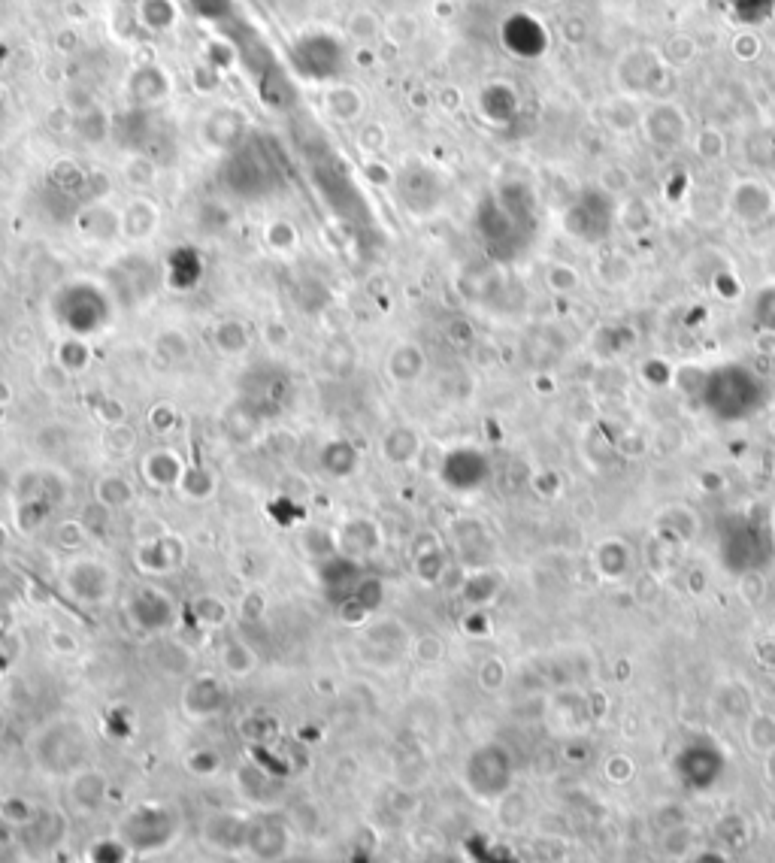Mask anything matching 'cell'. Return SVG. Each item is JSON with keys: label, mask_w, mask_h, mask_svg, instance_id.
<instances>
[{"label": "cell", "mask_w": 775, "mask_h": 863, "mask_svg": "<svg viewBox=\"0 0 775 863\" xmlns=\"http://www.w3.org/2000/svg\"><path fill=\"white\" fill-rule=\"evenodd\" d=\"M760 49H763V43H760L757 34L742 31V34L733 37V55H736L739 61H754V58L760 55Z\"/></svg>", "instance_id": "484cf974"}, {"label": "cell", "mask_w": 775, "mask_h": 863, "mask_svg": "<svg viewBox=\"0 0 775 863\" xmlns=\"http://www.w3.org/2000/svg\"><path fill=\"white\" fill-rule=\"evenodd\" d=\"M769 521H772V530H775V509L769 512Z\"/></svg>", "instance_id": "f1b7e54d"}, {"label": "cell", "mask_w": 775, "mask_h": 863, "mask_svg": "<svg viewBox=\"0 0 775 863\" xmlns=\"http://www.w3.org/2000/svg\"><path fill=\"white\" fill-rule=\"evenodd\" d=\"M185 712L194 715V718H209V715H218L221 709H225L228 703V691L225 685H221L218 679L206 676V679H194L188 688H185Z\"/></svg>", "instance_id": "5bb4252c"}, {"label": "cell", "mask_w": 775, "mask_h": 863, "mask_svg": "<svg viewBox=\"0 0 775 863\" xmlns=\"http://www.w3.org/2000/svg\"><path fill=\"white\" fill-rule=\"evenodd\" d=\"M67 800L76 812L82 815H94L106 806L109 800V779L94 770V767H85L79 770L76 776L67 779Z\"/></svg>", "instance_id": "4fadbf2b"}, {"label": "cell", "mask_w": 775, "mask_h": 863, "mask_svg": "<svg viewBox=\"0 0 775 863\" xmlns=\"http://www.w3.org/2000/svg\"><path fill=\"white\" fill-rule=\"evenodd\" d=\"M249 824L252 815H240V812H228V809H218L209 812L200 824V839L221 854H246L249 845Z\"/></svg>", "instance_id": "8fae6325"}, {"label": "cell", "mask_w": 775, "mask_h": 863, "mask_svg": "<svg viewBox=\"0 0 775 863\" xmlns=\"http://www.w3.org/2000/svg\"><path fill=\"white\" fill-rule=\"evenodd\" d=\"M530 4H536V7H555V4H561V0H530Z\"/></svg>", "instance_id": "4316f807"}, {"label": "cell", "mask_w": 775, "mask_h": 863, "mask_svg": "<svg viewBox=\"0 0 775 863\" xmlns=\"http://www.w3.org/2000/svg\"><path fill=\"white\" fill-rule=\"evenodd\" d=\"M697 52H700V43L691 34H673L667 43H663L660 58L667 67H685L697 58Z\"/></svg>", "instance_id": "ac0fdd59"}, {"label": "cell", "mask_w": 775, "mask_h": 863, "mask_svg": "<svg viewBox=\"0 0 775 863\" xmlns=\"http://www.w3.org/2000/svg\"><path fill=\"white\" fill-rule=\"evenodd\" d=\"M37 815H40V806L28 803L25 797H7L4 803H0V818H4L13 830H25Z\"/></svg>", "instance_id": "ffe728a7"}, {"label": "cell", "mask_w": 775, "mask_h": 863, "mask_svg": "<svg viewBox=\"0 0 775 863\" xmlns=\"http://www.w3.org/2000/svg\"><path fill=\"white\" fill-rule=\"evenodd\" d=\"M603 122H606L612 131L627 134V131L639 128V122H642V110H636V100H633V97L618 94L615 100L603 103Z\"/></svg>", "instance_id": "9a60e30c"}, {"label": "cell", "mask_w": 775, "mask_h": 863, "mask_svg": "<svg viewBox=\"0 0 775 863\" xmlns=\"http://www.w3.org/2000/svg\"><path fill=\"white\" fill-rule=\"evenodd\" d=\"M221 661H225L228 673L231 676H249L255 670V652L249 649V645L243 639H228L225 642V652H221Z\"/></svg>", "instance_id": "d6986e66"}, {"label": "cell", "mask_w": 775, "mask_h": 863, "mask_svg": "<svg viewBox=\"0 0 775 863\" xmlns=\"http://www.w3.org/2000/svg\"><path fill=\"white\" fill-rule=\"evenodd\" d=\"M388 370H391L394 382H415L424 373V352L406 343V346L394 349V355L388 361Z\"/></svg>", "instance_id": "e0dca14e"}, {"label": "cell", "mask_w": 775, "mask_h": 863, "mask_svg": "<svg viewBox=\"0 0 775 863\" xmlns=\"http://www.w3.org/2000/svg\"><path fill=\"white\" fill-rule=\"evenodd\" d=\"M128 612H131V621L143 630V633H161L173 624V603L164 591L158 588H140L137 594H131V603H128Z\"/></svg>", "instance_id": "7c38bea8"}, {"label": "cell", "mask_w": 775, "mask_h": 863, "mask_svg": "<svg viewBox=\"0 0 775 863\" xmlns=\"http://www.w3.org/2000/svg\"><path fill=\"white\" fill-rule=\"evenodd\" d=\"M134 854L125 848V842L119 836H106V839H97L91 848H88V863H128Z\"/></svg>", "instance_id": "44dd1931"}, {"label": "cell", "mask_w": 775, "mask_h": 863, "mask_svg": "<svg viewBox=\"0 0 775 863\" xmlns=\"http://www.w3.org/2000/svg\"><path fill=\"white\" fill-rule=\"evenodd\" d=\"M182 833V818L173 806L164 803H143L122 815L116 824V836L134 857H152L170 848Z\"/></svg>", "instance_id": "277c9868"}, {"label": "cell", "mask_w": 775, "mask_h": 863, "mask_svg": "<svg viewBox=\"0 0 775 863\" xmlns=\"http://www.w3.org/2000/svg\"><path fill=\"white\" fill-rule=\"evenodd\" d=\"M113 585H116L113 570L100 561H94V558H79L64 573L67 594L73 600H79L82 606H103L109 597H113Z\"/></svg>", "instance_id": "9c48e42d"}, {"label": "cell", "mask_w": 775, "mask_h": 863, "mask_svg": "<svg viewBox=\"0 0 775 863\" xmlns=\"http://www.w3.org/2000/svg\"><path fill=\"white\" fill-rule=\"evenodd\" d=\"M639 131L648 146L660 152H676L691 137V119L676 100H654L648 110H642Z\"/></svg>", "instance_id": "8992f818"}, {"label": "cell", "mask_w": 775, "mask_h": 863, "mask_svg": "<svg viewBox=\"0 0 775 863\" xmlns=\"http://www.w3.org/2000/svg\"><path fill=\"white\" fill-rule=\"evenodd\" d=\"M612 76H615L618 94L639 100V97L654 94V88L663 82V76H667V64H663L657 49L633 46L615 61V73Z\"/></svg>", "instance_id": "5b68a950"}, {"label": "cell", "mask_w": 775, "mask_h": 863, "mask_svg": "<svg viewBox=\"0 0 775 863\" xmlns=\"http://www.w3.org/2000/svg\"><path fill=\"white\" fill-rule=\"evenodd\" d=\"M545 282H548L551 291H558V294H573V291H579V285H582L579 270L570 267V264H551L548 273H545Z\"/></svg>", "instance_id": "7402d4cb"}, {"label": "cell", "mask_w": 775, "mask_h": 863, "mask_svg": "<svg viewBox=\"0 0 775 863\" xmlns=\"http://www.w3.org/2000/svg\"><path fill=\"white\" fill-rule=\"evenodd\" d=\"M727 209L739 225H760L775 212V191L754 176L736 179L727 191Z\"/></svg>", "instance_id": "30bf717a"}, {"label": "cell", "mask_w": 775, "mask_h": 863, "mask_svg": "<svg viewBox=\"0 0 775 863\" xmlns=\"http://www.w3.org/2000/svg\"><path fill=\"white\" fill-rule=\"evenodd\" d=\"M564 225H567V231L576 240H582L588 246L600 243L609 234V225H612V200H609V194L606 191H585L567 209Z\"/></svg>", "instance_id": "52a82bcc"}, {"label": "cell", "mask_w": 775, "mask_h": 863, "mask_svg": "<svg viewBox=\"0 0 775 863\" xmlns=\"http://www.w3.org/2000/svg\"><path fill=\"white\" fill-rule=\"evenodd\" d=\"M291 845H294V830L285 818H279L270 809H261L252 815L246 854H252L258 863H279L282 857H288Z\"/></svg>", "instance_id": "ba28073f"}, {"label": "cell", "mask_w": 775, "mask_h": 863, "mask_svg": "<svg viewBox=\"0 0 775 863\" xmlns=\"http://www.w3.org/2000/svg\"><path fill=\"white\" fill-rule=\"evenodd\" d=\"M697 155L703 158V161H721L724 158V152H727V140H724V134L718 131V128H703L700 134H697Z\"/></svg>", "instance_id": "603a6c76"}, {"label": "cell", "mask_w": 775, "mask_h": 863, "mask_svg": "<svg viewBox=\"0 0 775 863\" xmlns=\"http://www.w3.org/2000/svg\"><path fill=\"white\" fill-rule=\"evenodd\" d=\"M772 549V521L766 512H730L718 524V552L724 567L733 573H754L769 561Z\"/></svg>", "instance_id": "7a4b0ae2"}, {"label": "cell", "mask_w": 775, "mask_h": 863, "mask_svg": "<svg viewBox=\"0 0 775 863\" xmlns=\"http://www.w3.org/2000/svg\"><path fill=\"white\" fill-rule=\"evenodd\" d=\"M621 222H624V228H627V231H633V234H642V231H648V228H651V215H648V206H645L639 197L627 200V206H624V215H621Z\"/></svg>", "instance_id": "d4e9b609"}, {"label": "cell", "mask_w": 775, "mask_h": 863, "mask_svg": "<svg viewBox=\"0 0 775 863\" xmlns=\"http://www.w3.org/2000/svg\"><path fill=\"white\" fill-rule=\"evenodd\" d=\"M34 863H58V860H55V857H37Z\"/></svg>", "instance_id": "83f0119b"}, {"label": "cell", "mask_w": 775, "mask_h": 863, "mask_svg": "<svg viewBox=\"0 0 775 863\" xmlns=\"http://www.w3.org/2000/svg\"><path fill=\"white\" fill-rule=\"evenodd\" d=\"M594 561H597V567H600L603 576L618 579V576H624L627 567H630V549L621 543V539H606V543H600Z\"/></svg>", "instance_id": "2e32d148"}, {"label": "cell", "mask_w": 775, "mask_h": 863, "mask_svg": "<svg viewBox=\"0 0 775 863\" xmlns=\"http://www.w3.org/2000/svg\"><path fill=\"white\" fill-rule=\"evenodd\" d=\"M754 318L766 334H775V285H766L754 297Z\"/></svg>", "instance_id": "cb8c5ba5"}, {"label": "cell", "mask_w": 775, "mask_h": 863, "mask_svg": "<svg viewBox=\"0 0 775 863\" xmlns=\"http://www.w3.org/2000/svg\"><path fill=\"white\" fill-rule=\"evenodd\" d=\"M697 403L718 421H745L766 406V385L745 364H721L706 370Z\"/></svg>", "instance_id": "6da1fadb"}, {"label": "cell", "mask_w": 775, "mask_h": 863, "mask_svg": "<svg viewBox=\"0 0 775 863\" xmlns=\"http://www.w3.org/2000/svg\"><path fill=\"white\" fill-rule=\"evenodd\" d=\"M88 748V730L73 718H61L34 739V761L46 776L70 779L88 767Z\"/></svg>", "instance_id": "3957f363"}]
</instances>
